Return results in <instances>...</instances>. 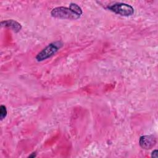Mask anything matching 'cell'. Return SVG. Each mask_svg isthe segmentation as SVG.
Listing matches in <instances>:
<instances>
[{"mask_svg":"<svg viewBox=\"0 0 158 158\" xmlns=\"http://www.w3.org/2000/svg\"><path fill=\"white\" fill-rule=\"evenodd\" d=\"M62 46L63 43L60 41H56L49 44L36 55V60L41 62L51 57L54 55L62 47Z\"/></svg>","mask_w":158,"mask_h":158,"instance_id":"6da1fadb","label":"cell"},{"mask_svg":"<svg viewBox=\"0 0 158 158\" xmlns=\"http://www.w3.org/2000/svg\"><path fill=\"white\" fill-rule=\"evenodd\" d=\"M51 14L53 17L60 19L76 20L80 17V15L74 12L69 7L63 6L57 7L52 9Z\"/></svg>","mask_w":158,"mask_h":158,"instance_id":"7a4b0ae2","label":"cell"},{"mask_svg":"<svg viewBox=\"0 0 158 158\" xmlns=\"http://www.w3.org/2000/svg\"><path fill=\"white\" fill-rule=\"evenodd\" d=\"M107 8L115 14L122 16H131L134 14L133 7L127 4L118 2L107 7Z\"/></svg>","mask_w":158,"mask_h":158,"instance_id":"3957f363","label":"cell"},{"mask_svg":"<svg viewBox=\"0 0 158 158\" xmlns=\"http://www.w3.org/2000/svg\"><path fill=\"white\" fill-rule=\"evenodd\" d=\"M156 143V139L153 135H144L140 137L139 140V146L144 149H150Z\"/></svg>","mask_w":158,"mask_h":158,"instance_id":"277c9868","label":"cell"},{"mask_svg":"<svg viewBox=\"0 0 158 158\" xmlns=\"http://www.w3.org/2000/svg\"><path fill=\"white\" fill-rule=\"evenodd\" d=\"M1 25L2 27H6V28L11 29L12 30H13L14 32H16V33L19 32L22 28L21 24L19 23L18 22L12 19L2 21L1 22Z\"/></svg>","mask_w":158,"mask_h":158,"instance_id":"5b68a950","label":"cell"},{"mask_svg":"<svg viewBox=\"0 0 158 158\" xmlns=\"http://www.w3.org/2000/svg\"><path fill=\"white\" fill-rule=\"evenodd\" d=\"M69 8L71 9L74 12H75L76 14H78L80 16L83 14V11H82L81 8L78 4H77L75 3H73V2L70 3V5H69Z\"/></svg>","mask_w":158,"mask_h":158,"instance_id":"8992f818","label":"cell"},{"mask_svg":"<svg viewBox=\"0 0 158 158\" xmlns=\"http://www.w3.org/2000/svg\"><path fill=\"white\" fill-rule=\"evenodd\" d=\"M7 110L6 107L4 105H1L0 106V118L1 120H2L7 116Z\"/></svg>","mask_w":158,"mask_h":158,"instance_id":"52a82bcc","label":"cell"},{"mask_svg":"<svg viewBox=\"0 0 158 158\" xmlns=\"http://www.w3.org/2000/svg\"><path fill=\"white\" fill-rule=\"evenodd\" d=\"M157 153H158V151L157 149H155L154 150L152 153H151V157H156L157 158Z\"/></svg>","mask_w":158,"mask_h":158,"instance_id":"ba28073f","label":"cell"},{"mask_svg":"<svg viewBox=\"0 0 158 158\" xmlns=\"http://www.w3.org/2000/svg\"><path fill=\"white\" fill-rule=\"evenodd\" d=\"M36 152H33V153H31V155H30V156H28V157H36Z\"/></svg>","mask_w":158,"mask_h":158,"instance_id":"9c48e42d","label":"cell"}]
</instances>
